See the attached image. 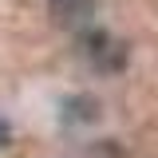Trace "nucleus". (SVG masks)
Listing matches in <instances>:
<instances>
[{
	"instance_id": "obj_2",
	"label": "nucleus",
	"mask_w": 158,
	"mask_h": 158,
	"mask_svg": "<svg viewBox=\"0 0 158 158\" xmlns=\"http://www.w3.org/2000/svg\"><path fill=\"white\" fill-rule=\"evenodd\" d=\"M8 142H12V127H8V123H4V118H0V150H4V146H8Z\"/></svg>"
},
{
	"instance_id": "obj_1",
	"label": "nucleus",
	"mask_w": 158,
	"mask_h": 158,
	"mask_svg": "<svg viewBox=\"0 0 158 158\" xmlns=\"http://www.w3.org/2000/svg\"><path fill=\"white\" fill-rule=\"evenodd\" d=\"M48 4H52V16L63 28H83L95 12V0H48Z\"/></svg>"
}]
</instances>
